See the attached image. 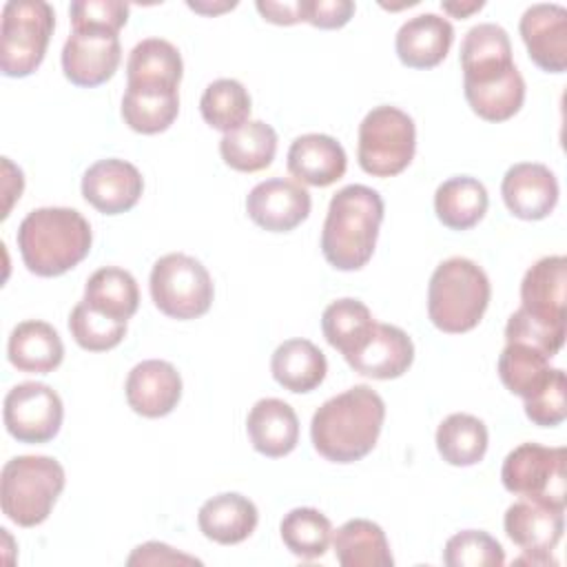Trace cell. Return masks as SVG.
<instances>
[{"instance_id":"obj_1","label":"cell","mask_w":567,"mask_h":567,"mask_svg":"<svg viewBox=\"0 0 567 567\" xmlns=\"http://www.w3.org/2000/svg\"><path fill=\"white\" fill-rule=\"evenodd\" d=\"M383 421V399L370 385H354L317 408L310 439L326 461L354 463L374 450Z\"/></svg>"},{"instance_id":"obj_2","label":"cell","mask_w":567,"mask_h":567,"mask_svg":"<svg viewBox=\"0 0 567 567\" xmlns=\"http://www.w3.org/2000/svg\"><path fill=\"white\" fill-rule=\"evenodd\" d=\"M383 210L381 195L365 184H348L337 190L321 230L326 261L343 272L361 270L372 259Z\"/></svg>"},{"instance_id":"obj_3","label":"cell","mask_w":567,"mask_h":567,"mask_svg":"<svg viewBox=\"0 0 567 567\" xmlns=\"http://www.w3.org/2000/svg\"><path fill=\"white\" fill-rule=\"evenodd\" d=\"M16 241L29 272L60 277L89 255L93 233L80 210L44 206L20 221Z\"/></svg>"},{"instance_id":"obj_4","label":"cell","mask_w":567,"mask_h":567,"mask_svg":"<svg viewBox=\"0 0 567 567\" xmlns=\"http://www.w3.org/2000/svg\"><path fill=\"white\" fill-rule=\"evenodd\" d=\"M492 297L485 270L467 257L441 261L427 286V317L441 332L463 334L478 326Z\"/></svg>"},{"instance_id":"obj_5","label":"cell","mask_w":567,"mask_h":567,"mask_svg":"<svg viewBox=\"0 0 567 567\" xmlns=\"http://www.w3.org/2000/svg\"><path fill=\"white\" fill-rule=\"evenodd\" d=\"M64 483L60 461L42 454L13 456L0 472L2 514L20 527H35L49 518Z\"/></svg>"},{"instance_id":"obj_6","label":"cell","mask_w":567,"mask_h":567,"mask_svg":"<svg viewBox=\"0 0 567 567\" xmlns=\"http://www.w3.org/2000/svg\"><path fill=\"white\" fill-rule=\"evenodd\" d=\"M55 29V11L44 0H9L0 24V71L27 78L44 60Z\"/></svg>"},{"instance_id":"obj_7","label":"cell","mask_w":567,"mask_h":567,"mask_svg":"<svg viewBox=\"0 0 567 567\" xmlns=\"http://www.w3.org/2000/svg\"><path fill=\"white\" fill-rule=\"evenodd\" d=\"M416 126L414 120L390 104L374 106L359 124L357 159L372 177H394L414 159Z\"/></svg>"},{"instance_id":"obj_8","label":"cell","mask_w":567,"mask_h":567,"mask_svg":"<svg viewBox=\"0 0 567 567\" xmlns=\"http://www.w3.org/2000/svg\"><path fill=\"white\" fill-rule=\"evenodd\" d=\"M151 299L171 319L188 321L210 310L215 288L202 261L184 252H168L153 264Z\"/></svg>"},{"instance_id":"obj_9","label":"cell","mask_w":567,"mask_h":567,"mask_svg":"<svg viewBox=\"0 0 567 567\" xmlns=\"http://www.w3.org/2000/svg\"><path fill=\"white\" fill-rule=\"evenodd\" d=\"M565 447H547L540 443H520L514 447L501 467L503 487L516 496L545 498L554 505L565 507Z\"/></svg>"},{"instance_id":"obj_10","label":"cell","mask_w":567,"mask_h":567,"mask_svg":"<svg viewBox=\"0 0 567 567\" xmlns=\"http://www.w3.org/2000/svg\"><path fill=\"white\" fill-rule=\"evenodd\" d=\"M507 538L523 549L516 565H556L551 549L560 543L565 532V507L545 498L520 496L507 507L505 518Z\"/></svg>"},{"instance_id":"obj_11","label":"cell","mask_w":567,"mask_h":567,"mask_svg":"<svg viewBox=\"0 0 567 567\" xmlns=\"http://www.w3.org/2000/svg\"><path fill=\"white\" fill-rule=\"evenodd\" d=\"M2 419L18 443H47L62 427L64 405L47 383L24 381L7 392Z\"/></svg>"},{"instance_id":"obj_12","label":"cell","mask_w":567,"mask_h":567,"mask_svg":"<svg viewBox=\"0 0 567 567\" xmlns=\"http://www.w3.org/2000/svg\"><path fill=\"white\" fill-rule=\"evenodd\" d=\"M122 60L117 33L104 31H71L62 47L64 78L82 89H93L109 82Z\"/></svg>"},{"instance_id":"obj_13","label":"cell","mask_w":567,"mask_h":567,"mask_svg":"<svg viewBox=\"0 0 567 567\" xmlns=\"http://www.w3.org/2000/svg\"><path fill=\"white\" fill-rule=\"evenodd\" d=\"M312 208L310 193L286 177H270L252 186L246 197L248 217L268 233L295 230L308 219Z\"/></svg>"},{"instance_id":"obj_14","label":"cell","mask_w":567,"mask_h":567,"mask_svg":"<svg viewBox=\"0 0 567 567\" xmlns=\"http://www.w3.org/2000/svg\"><path fill=\"white\" fill-rule=\"evenodd\" d=\"M529 60L547 71L567 69V9L556 2H538L525 9L518 22Z\"/></svg>"},{"instance_id":"obj_15","label":"cell","mask_w":567,"mask_h":567,"mask_svg":"<svg viewBox=\"0 0 567 567\" xmlns=\"http://www.w3.org/2000/svg\"><path fill=\"white\" fill-rule=\"evenodd\" d=\"M142 193V173L126 159H100L82 175V197L104 215L131 210L140 202Z\"/></svg>"},{"instance_id":"obj_16","label":"cell","mask_w":567,"mask_h":567,"mask_svg":"<svg viewBox=\"0 0 567 567\" xmlns=\"http://www.w3.org/2000/svg\"><path fill=\"white\" fill-rule=\"evenodd\" d=\"M501 195L514 217L538 221L556 208L558 182L545 164L518 162L503 175Z\"/></svg>"},{"instance_id":"obj_17","label":"cell","mask_w":567,"mask_h":567,"mask_svg":"<svg viewBox=\"0 0 567 567\" xmlns=\"http://www.w3.org/2000/svg\"><path fill=\"white\" fill-rule=\"evenodd\" d=\"M124 394L133 412L146 419H159L177 408L182 399V377L173 363L146 359L131 368Z\"/></svg>"},{"instance_id":"obj_18","label":"cell","mask_w":567,"mask_h":567,"mask_svg":"<svg viewBox=\"0 0 567 567\" xmlns=\"http://www.w3.org/2000/svg\"><path fill=\"white\" fill-rule=\"evenodd\" d=\"M346 361L363 377L379 381L399 379L414 361V343L405 330L390 323H374L365 341Z\"/></svg>"},{"instance_id":"obj_19","label":"cell","mask_w":567,"mask_h":567,"mask_svg":"<svg viewBox=\"0 0 567 567\" xmlns=\"http://www.w3.org/2000/svg\"><path fill=\"white\" fill-rule=\"evenodd\" d=\"M458 60L463 84H485L516 66L512 60L509 35L494 22H481L465 33Z\"/></svg>"},{"instance_id":"obj_20","label":"cell","mask_w":567,"mask_h":567,"mask_svg":"<svg viewBox=\"0 0 567 567\" xmlns=\"http://www.w3.org/2000/svg\"><path fill=\"white\" fill-rule=\"evenodd\" d=\"M454 42V27L439 13H419L405 20L394 38V49L408 69L441 64Z\"/></svg>"},{"instance_id":"obj_21","label":"cell","mask_w":567,"mask_h":567,"mask_svg":"<svg viewBox=\"0 0 567 567\" xmlns=\"http://www.w3.org/2000/svg\"><path fill=\"white\" fill-rule=\"evenodd\" d=\"M286 166L297 182L323 188L346 175L348 157L334 137L306 133L290 144Z\"/></svg>"},{"instance_id":"obj_22","label":"cell","mask_w":567,"mask_h":567,"mask_svg":"<svg viewBox=\"0 0 567 567\" xmlns=\"http://www.w3.org/2000/svg\"><path fill=\"white\" fill-rule=\"evenodd\" d=\"M567 259L549 255L527 268L520 281V308L545 321H567Z\"/></svg>"},{"instance_id":"obj_23","label":"cell","mask_w":567,"mask_h":567,"mask_svg":"<svg viewBox=\"0 0 567 567\" xmlns=\"http://www.w3.org/2000/svg\"><path fill=\"white\" fill-rule=\"evenodd\" d=\"M246 432L252 447L268 456L281 458L299 443V419L290 403L268 396L259 399L246 419Z\"/></svg>"},{"instance_id":"obj_24","label":"cell","mask_w":567,"mask_h":567,"mask_svg":"<svg viewBox=\"0 0 567 567\" xmlns=\"http://www.w3.org/2000/svg\"><path fill=\"white\" fill-rule=\"evenodd\" d=\"M9 363L20 372L49 374L64 359V343L58 330L40 319L20 321L7 341Z\"/></svg>"},{"instance_id":"obj_25","label":"cell","mask_w":567,"mask_h":567,"mask_svg":"<svg viewBox=\"0 0 567 567\" xmlns=\"http://www.w3.org/2000/svg\"><path fill=\"white\" fill-rule=\"evenodd\" d=\"M259 523V512L248 496L224 492L208 498L197 512L199 532L219 545H237L246 540Z\"/></svg>"},{"instance_id":"obj_26","label":"cell","mask_w":567,"mask_h":567,"mask_svg":"<svg viewBox=\"0 0 567 567\" xmlns=\"http://www.w3.org/2000/svg\"><path fill=\"white\" fill-rule=\"evenodd\" d=\"M270 372L281 388L295 394H306L321 385L328 372V361L312 341L288 339L275 348Z\"/></svg>"},{"instance_id":"obj_27","label":"cell","mask_w":567,"mask_h":567,"mask_svg":"<svg viewBox=\"0 0 567 567\" xmlns=\"http://www.w3.org/2000/svg\"><path fill=\"white\" fill-rule=\"evenodd\" d=\"M184 62L175 44L162 38H146L133 47L126 60V86L177 89Z\"/></svg>"},{"instance_id":"obj_28","label":"cell","mask_w":567,"mask_h":567,"mask_svg":"<svg viewBox=\"0 0 567 567\" xmlns=\"http://www.w3.org/2000/svg\"><path fill=\"white\" fill-rule=\"evenodd\" d=\"M489 206L483 182L470 175H456L439 184L434 193V213L450 230H470L476 226Z\"/></svg>"},{"instance_id":"obj_29","label":"cell","mask_w":567,"mask_h":567,"mask_svg":"<svg viewBox=\"0 0 567 567\" xmlns=\"http://www.w3.org/2000/svg\"><path fill=\"white\" fill-rule=\"evenodd\" d=\"M332 547L343 567H392L394 558L381 525L352 518L332 534Z\"/></svg>"},{"instance_id":"obj_30","label":"cell","mask_w":567,"mask_h":567,"mask_svg":"<svg viewBox=\"0 0 567 567\" xmlns=\"http://www.w3.org/2000/svg\"><path fill=\"white\" fill-rule=\"evenodd\" d=\"M277 153V133L261 120H248L244 126L224 133L219 155L226 166L239 173H257L272 164Z\"/></svg>"},{"instance_id":"obj_31","label":"cell","mask_w":567,"mask_h":567,"mask_svg":"<svg viewBox=\"0 0 567 567\" xmlns=\"http://www.w3.org/2000/svg\"><path fill=\"white\" fill-rule=\"evenodd\" d=\"M179 113L177 89L157 86H126L122 97L124 124L142 135H155L166 131Z\"/></svg>"},{"instance_id":"obj_32","label":"cell","mask_w":567,"mask_h":567,"mask_svg":"<svg viewBox=\"0 0 567 567\" xmlns=\"http://www.w3.org/2000/svg\"><path fill=\"white\" fill-rule=\"evenodd\" d=\"M82 301L111 319L128 321L137 312L140 288L128 270L104 266L86 279Z\"/></svg>"},{"instance_id":"obj_33","label":"cell","mask_w":567,"mask_h":567,"mask_svg":"<svg viewBox=\"0 0 567 567\" xmlns=\"http://www.w3.org/2000/svg\"><path fill=\"white\" fill-rule=\"evenodd\" d=\"M487 443V427L474 414L454 412L436 427V450L441 458L454 467H470L483 461Z\"/></svg>"},{"instance_id":"obj_34","label":"cell","mask_w":567,"mask_h":567,"mask_svg":"<svg viewBox=\"0 0 567 567\" xmlns=\"http://www.w3.org/2000/svg\"><path fill=\"white\" fill-rule=\"evenodd\" d=\"M470 109L485 122H505L514 117L525 102V80L514 66L498 80L485 84H463Z\"/></svg>"},{"instance_id":"obj_35","label":"cell","mask_w":567,"mask_h":567,"mask_svg":"<svg viewBox=\"0 0 567 567\" xmlns=\"http://www.w3.org/2000/svg\"><path fill=\"white\" fill-rule=\"evenodd\" d=\"M374 323L377 321L372 319L370 308L352 297L332 301L321 315L323 337L334 350L343 354V359L365 341Z\"/></svg>"},{"instance_id":"obj_36","label":"cell","mask_w":567,"mask_h":567,"mask_svg":"<svg viewBox=\"0 0 567 567\" xmlns=\"http://www.w3.org/2000/svg\"><path fill=\"white\" fill-rule=\"evenodd\" d=\"M496 370L503 385L520 399L534 396L551 374L549 357L525 343H507L498 354Z\"/></svg>"},{"instance_id":"obj_37","label":"cell","mask_w":567,"mask_h":567,"mask_svg":"<svg viewBox=\"0 0 567 567\" xmlns=\"http://www.w3.org/2000/svg\"><path fill=\"white\" fill-rule=\"evenodd\" d=\"M279 534L290 554L312 560L328 551L332 543V523L315 507H295L281 518Z\"/></svg>"},{"instance_id":"obj_38","label":"cell","mask_w":567,"mask_h":567,"mask_svg":"<svg viewBox=\"0 0 567 567\" xmlns=\"http://www.w3.org/2000/svg\"><path fill=\"white\" fill-rule=\"evenodd\" d=\"M250 95L239 80L219 78L210 82L199 100L204 122L221 133L244 126L250 117Z\"/></svg>"},{"instance_id":"obj_39","label":"cell","mask_w":567,"mask_h":567,"mask_svg":"<svg viewBox=\"0 0 567 567\" xmlns=\"http://www.w3.org/2000/svg\"><path fill=\"white\" fill-rule=\"evenodd\" d=\"M69 332L80 348L89 352H106L124 339L126 321L111 319L86 301H80L69 315Z\"/></svg>"},{"instance_id":"obj_40","label":"cell","mask_w":567,"mask_h":567,"mask_svg":"<svg viewBox=\"0 0 567 567\" xmlns=\"http://www.w3.org/2000/svg\"><path fill=\"white\" fill-rule=\"evenodd\" d=\"M447 567H501L505 551L501 543L483 529H463L447 538L443 549Z\"/></svg>"},{"instance_id":"obj_41","label":"cell","mask_w":567,"mask_h":567,"mask_svg":"<svg viewBox=\"0 0 567 567\" xmlns=\"http://www.w3.org/2000/svg\"><path fill=\"white\" fill-rule=\"evenodd\" d=\"M505 341L507 343H525L551 359L554 354H558V350L565 343V323L563 321H545V319L534 317L527 310L518 308L507 319Z\"/></svg>"},{"instance_id":"obj_42","label":"cell","mask_w":567,"mask_h":567,"mask_svg":"<svg viewBox=\"0 0 567 567\" xmlns=\"http://www.w3.org/2000/svg\"><path fill=\"white\" fill-rule=\"evenodd\" d=\"M525 401V414L534 425L556 427L567 416V381L560 368H551L547 383Z\"/></svg>"},{"instance_id":"obj_43","label":"cell","mask_w":567,"mask_h":567,"mask_svg":"<svg viewBox=\"0 0 567 567\" xmlns=\"http://www.w3.org/2000/svg\"><path fill=\"white\" fill-rule=\"evenodd\" d=\"M69 16L73 31L117 33L128 20V4L120 0H75Z\"/></svg>"},{"instance_id":"obj_44","label":"cell","mask_w":567,"mask_h":567,"mask_svg":"<svg viewBox=\"0 0 567 567\" xmlns=\"http://www.w3.org/2000/svg\"><path fill=\"white\" fill-rule=\"evenodd\" d=\"M352 16V0H303V22L317 29H341Z\"/></svg>"},{"instance_id":"obj_45","label":"cell","mask_w":567,"mask_h":567,"mask_svg":"<svg viewBox=\"0 0 567 567\" xmlns=\"http://www.w3.org/2000/svg\"><path fill=\"white\" fill-rule=\"evenodd\" d=\"M175 563H197L199 565L197 558L179 554L173 547L157 543V540L135 547L126 560V565H175Z\"/></svg>"},{"instance_id":"obj_46","label":"cell","mask_w":567,"mask_h":567,"mask_svg":"<svg viewBox=\"0 0 567 567\" xmlns=\"http://www.w3.org/2000/svg\"><path fill=\"white\" fill-rule=\"evenodd\" d=\"M257 11L264 20L281 27H290L303 22V0H257Z\"/></svg>"},{"instance_id":"obj_47","label":"cell","mask_w":567,"mask_h":567,"mask_svg":"<svg viewBox=\"0 0 567 567\" xmlns=\"http://www.w3.org/2000/svg\"><path fill=\"white\" fill-rule=\"evenodd\" d=\"M483 0H472V2H441V7H443V11H447L450 16H454V18H467V16H472L474 11H478V9H483Z\"/></svg>"},{"instance_id":"obj_48","label":"cell","mask_w":567,"mask_h":567,"mask_svg":"<svg viewBox=\"0 0 567 567\" xmlns=\"http://www.w3.org/2000/svg\"><path fill=\"white\" fill-rule=\"evenodd\" d=\"M193 11L197 13H204V16H215V13H221V11H228V9H235L237 2H219V4H206V2H186Z\"/></svg>"}]
</instances>
